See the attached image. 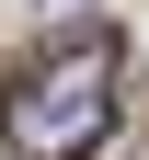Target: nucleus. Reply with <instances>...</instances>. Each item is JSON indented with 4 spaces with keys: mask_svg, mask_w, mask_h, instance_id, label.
<instances>
[{
    "mask_svg": "<svg viewBox=\"0 0 149 160\" xmlns=\"http://www.w3.org/2000/svg\"><path fill=\"white\" fill-rule=\"evenodd\" d=\"M115 69H126V46L103 23H80L46 57H23L0 80V149L12 160H92L115 137Z\"/></svg>",
    "mask_w": 149,
    "mask_h": 160,
    "instance_id": "obj_1",
    "label": "nucleus"
}]
</instances>
